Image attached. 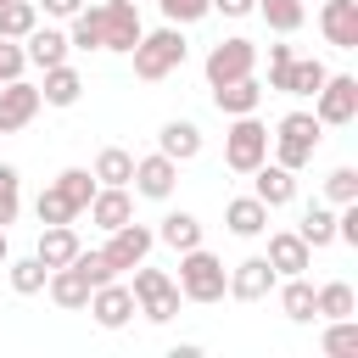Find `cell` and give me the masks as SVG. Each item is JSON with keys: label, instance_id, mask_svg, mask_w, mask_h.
<instances>
[{"label": "cell", "instance_id": "obj_1", "mask_svg": "<svg viewBox=\"0 0 358 358\" xmlns=\"http://www.w3.org/2000/svg\"><path fill=\"white\" fill-rule=\"evenodd\" d=\"M129 56H134V78H145V84H157V78H168L173 67H185V56H190V45H185V28H173V22H162V28H151V34H140V45H134Z\"/></svg>", "mask_w": 358, "mask_h": 358}, {"label": "cell", "instance_id": "obj_2", "mask_svg": "<svg viewBox=\"0 0 358 358\" xmlns=\"http://www.w3.org/2000/svg\"><path fill=\"white\" fill-rule=\"evenodd\" d=\"M268 145H274V162H280V168L302 173V168L313 162V151H319V117H313V112H285V117L274 123Z\"/></svg>", "mask_w": 358, "mask_h": 358}, {"label": "cell", "instance_id": "obj_3", "mask_svg": "<svg viewBox=\"0 0 358 358\" xmlns=\"http://www.w3.org/2000/svg\"><path fill=\"white\" fill-rule=\"evenodd\" d=\"M224 280H229V268L207 252V246H190V252H179V296L185 302H218L224 296Z\"/></svg>", "mask_w": 358, "mask_h": 358}, {"label": "cell", "instance_id": "obj_4", "mask_svg": "<svg viewBox=\"0 0 358 358\" xmlns=\"http://www.w3.org/2000/svg\"><path fill=\"white\" fill-rule=\"evenodd\" d=\"M134 308L151 319V324H168L173 313H179V285H173V274H162V268H145V263H134Z\"/></svg>", "mask_w": 358, "mask_h": 358}, {"label": "cell", "instance_id": "obj_5", "mask_svg": "<svg viewBox=\"0 0 358 358\" xmlns=\"http://www.w3.org/2000/svg\"><path fill=\"white\" fill-rule=\"evenodd\" d=\"M313 117H319V129H347L358 117V78L352 73H330L313 90Z\"/></svg>", "mask_w": 358, "mask_h": 358}, {"label": "cell", "instance_id": "obj_6", "mask_svg": "<svg viewBox=\"0 0 358 358\" xmlns=\"http://www.w3.org/2000/svg\"><path fill=\"white\" fill-rule=\"evenodd\" d=\"M263 157H268V129L257 123V112L229 117V134H224V162H229L235 173H252Z\"/></svg>", "mask_w": 358, "mask_h": 358}, {"label": "cell", "instance_id": "obj_7", "mask_svg": "<svg viewBox=\"0 0 358 358\" xmlns=\"http://www.w3.org/2000/svg\"><path fill=\"white\" fill-rule=\"evenodd\" d=\"M257 67V45L252 39H218L213 50H207V62H201V73H207V84H229V78H246Z\"/></svg>", "mask_w": 358, "mask_h": 358}, {"label": "cell", "instance_id": "obj_8", "mask_svg": "<svg viewBox=\"0 0 358 358\" xmlns=\"http://www.w3.org/2000/svg\"><path fill=\"white\" fill-rule=\"evenodd\" d=\"M140 6L134 0H101V39H106V50L112 56H129L134 45H140Z\"/></svg>", "mask_w": 358, "mask_h": 358}, {"label": "cell", "instance_id": "obj_9", "mask_svg": "<svg viewBox=\"0 0 358 358\" xmlns=\"http://www.w3.org/2000/svg\"><path fill=\"white\" fill-rule=\"evenodd\" d=\"M151 246H157V229H145V224H134V218H129V224L106 229V246H101V252H106V263L123 274V268L145 263V257H151Z\"/></svg>", "mask_w": 358, "mask_h": 358}, {"label": "cell", "instance_id": "obj_10", "mask_svg": "<svg viewBox=\"0 0 358 358\" xmlns=\"http://www.w3.org/2000/svg\"><path fill=\"white\" fill-rule=\"evenodd\" d=\"M134 196H145V201H168L173 196V185H179V162L173 157H162V151H151V157H134Z\"/></svg>", "mask_w": 358, "mask_h": 358}, {"label": "cell", "instance_id": "obj_11", "mask_svg": "<svg viewBox=\"0 0 358 358\" xmlns=\"http://www.w3.org/2000/svg\"><path fill=\"white\" fill-rule=\"evenodd\" d=\"M84 308H90V319H95L101 330H123V324H129V319L140 313V308H134V291H129V285H117V280L95 285Z\"/></svg>", "mask_w": 358, "mask_h": 358}, {"label": "cell", "instance_id": "obj_12", "mask_svg": "<svg viewBox=\"0 0 358 358\" xmlns=\"http://www.w3.org/2000/svg\"><path fill=\"white\" fill-rule=\"evenodd\" d=\"M39 84H28V78H11V84H0V134H17V129H28L34 117H39Z\"/></svg>", "mask_w": 358, "mask_h": 358}, {"label": "cell", "instance_id": "obj_13", "mask_svg": "<svg viewBox=\"0 0 358 358\" xmlns=\"http://www.w3.org/2000/svg\"><path fill=\"white\" fill-rule=\"evenodd\" d=\"M274 268H268V257H241L235 268H229V280H224V291L235 296V302H263L268 291H274Z\"/></svg>", "mask_w": 358, "mask_h": 358}, {"label": "cell", "instance_id": "obj_14", "mask_svg": "<svg viewBox=\"0 0 358 358\" xmlns=\"http://www.w3.org/2000/svg\"><path fill=\"white\" fill-rule=\"evenodd\" d=\"M252 196H257V201H263V207L274 213V207H285V201H296V173L263 157V162L252 168Z\"/></svg>", "mask_w": 358, "mask_h": 358}, {"label": "cell", "instance_id": "obj_15", "mask_svg": "<svg viewBox=\"0 0 358 358\" xmlns=\"http://www.w3.org/2000/svg\"><path fill=\"white\" fill-rule=\"evenodd\" d=\"M84 213H90L95 229H117V224L134 218V196H129V185H95V196H90Z\"/></svg>", "mask_w": 358, "mask_h": 358}, {"label": "cell", "instance_id": "obj_16", "mask_svg": "<svg viewBox=\"0 0 358 358\" xmlns=\"http://www.w3.org/2000/svg\"><path fill=\"white\" fill-rule=\"evenodd\" d=\"M263 257H268V268H274V274H302V268H313V246H308L296 229H274Z\"/></svg>", "mask_w": 358, "mask_h": 358}, {"label": "cell", "instance_id": "obj_17", "mask_svg": "<svg viewBox=\"0 0 358 358\" xmlns=\"http://www.w3.org/2000/svg\"><path fill=\"white\" fill-rule=\"evenodd\" d=\"M319 28H324V39L336 50H358V0H324Z\"/></svg>", "mask_w": 358, "mask_h": 358}, {"label": "cell", "instance_id": "obj_18", "mask_svg": "<svg viewBox=\"0 0 358 358\" xmlns=\"http://www.w3.org/2000/svg\"><path fill=\"white\" fill-rule=\"evenodd\" d=\"M213 106H218L224 117H246V112H257V106H263V84H257V73L229 78V84H213Z\"/></svg>", "mask_w": 358, "mask_h": 358}, {"label": "cell", "instance_id": "obj_19", "mask_svg": "<svg viewBox=\"0 0 358 358\" xmlns=\"http://www.w3.org/2000/svg\"><path fill=\"white\" fill-rule=\"evenodd\" d=\"M45 291H50V302L56 308H67V313H78L84 302H90V280H84V268L78 263H62V268H50V280H45Z\"/></svg>", "mask_w": 358, "mask_h": 358}, {"label": "cell", "instance_id": "obj_20", "mask_svg": "<svg viewBox=\"0 0 358 358\" xmlns=\"http://www.w3.org/2000/svg\"><path fill=\"white\" fill-rule=\"evenodd\" d=\"M157 151L173 157V162H196V157H201V129H196L190 117L162 123V129H157Z\"/></svg>", "mask_w": 358, "mask_h": 358}, {"label": "cell", "instance_id": "obj_21", "mask_svg": "<svg viewBox=\"0 0 358 358\" xmlns=\"http://www.w3.org/2000/svg\"><path fill=\"white\" fill-rule=\"evenodd\" d=\"M34 257H39L45 268L73 263V257H78V229H73V224H39V246H34Z\"/></svg>", "mask_w": 358, "mask_h": 358}, {"label": "cell", "instance_id": "obj_22", "mask_svg": "<svg viewBox=\"0 0 358 358\" xmlns=\"http://www.w3.org/2000/svg\"><path fill=\"white\" fill-rule=\"evenodd\" d=\"M67 50H73V45H67L62 28H39V22H34V28L22 34V56H28L34 67H56V62H67Z\"/></svg>", "mask_w": 358, "mask_h": 358}, {"label": "cell", "instance_id": "obj_23", "mask_svg": "<svg viewBox=\"0 0 358 358\" xmlns=\"http://www.w3.org/2000/svg\"><path fill=\"white\" fill-rule=\"evenodd\" d=\"M78 95H84L78 67H67V62L45 67V84H39V101H45V106H78Z\"/></svg>", "mask_w": 358, "mask_h": 358}, {"label": "cell", "instance_id": "obj_24", "mask_svg": "<svg viewBox=\"0 0 358 358\" xmlns=\"http://www.w3.org/2000/svg\"><path fill=\"white\" fill-rule=\"evenodd\" d=\"M224 224H229V235H241V241H257V235L268 229V207H263L257 196H235V201L224 207Z\"/></svg>", "mask_w": 358, "mask_h": 358}, {"label": "cell", "instance_id": "obj_25", "mask_svg": "<svg viewBox=\"0 0 358 358\" xmlns=\"http://www.w3.org/2000/svg\"><path fill=\"white\" fill-rule=\"evenodd\" d=\"M296 235H302L313 252L336 246V207H330V201H308V207H302V224H296Z\"/></svg>", "mask_w": 358, "mask_h": 358}, {"label": "cell", "instance_id": "obj_26", "mask_svg": "<svg viewBox=\"0 0 358 358\" xmlns=\"http://www.w3.org/2000/svg\"><path fill=\"white\" fill-rule=\"evenodd\" d=\"M0 268H6V280H11V291H17V296H34V291H45V280H50V268H45L34 252H28V257H6Z\"/></svg>", "mask_w": 358, "mask_h": 358}, {"label": "cell", "instance_id": "obj_27", "mask_svg": "<svg viewBox=\"0 0 358 358\" xmlns=\"http://www.w3.org/2000/svg\"><path fill=\"white\" fill-rule=\"evenodd\" d=\"M280 313H285L291 324H313V285H308L302 274H285V285H280Z\"/></svg>", "mask_w": 358, "mask_h": 358}, {"label": "cell", "instance_id": "obj_28", "mask_svg": "<svg viewBox=\"0 0 358 358\" xmlns=\"http://www.w3.org/2000/svg\"><path fill=\"white\" fill-rule=\"evenodd\" d=\"M67 45L73 50H106V39H101V6H84V11L67 17Z\"/></svg>", "mask_w": 358, "mask_h": 358}, {"label": "cell", "instance_id": "obj_29", "mask_svg": "<svg viewBox=\"0 0 358 358\" xmlns=\"http://www.w3.org/2000/svg\"><path fill=\"white\" fill-rule=\"evenodd\" d=\"M324 78H330L324 62H313V56H291V67H285V90H280V95H313Z\"/></svg>", "mask_w": 358, "mask_h": 358}, {"label": "cell", "instance_id": "obj_30", "mask_svg": "<svg viewBox=\"0 0 358 358\" xmlns=\"http://www.w3.org/2000/svg\"><path fill=\"white\" fill-rule=\"evenodd\" d=\"M157 241L173 246V252H190V246H201V218L196 213H168L162 229H157Z\"/></svg>", "mask_w": 358, "mask_h": 358}, {"label": "cell", "instance_id": "obj_31", "mask_svg": "<svg viewBox=\"0 0 358 358\" xmlns=\"http://www.w3.org/2000/svg\"><path fill=\"white\" fill-rule=\"evenodd\" d=\"M352 308H358V296H352L347 280H330V285L313 291V319H347Z\"/></svg>", "mask_w": 358, "mask_h": 358}, {"label": "cell", "instance_id": "obj_32", "mask_svg": "<svg viewBox=\"0 0 358 358\" xmlns=\"http://www.w3.org/2000/svg\"><path fill=\"white\" fill-rule=\"evenodd\" d=\"M90 173H95V185H129V179H134V157H129L123 145H106Z\"/></svg>", "mask_w": 358, "mask_h": 358}, {"label": "cell", "instance_id": "obj_33", "mask_svg": "<svg viewBox=\"0 0 358 358\" xmlns=\"http://www.w3.org/2000/svg\"><path fill=\"white\" fill-rule=\"evenodd\" d=\"M50 185L67 196V207H73V213H84V207H90V196H95V173H90V168H62Z\"/></svg>", "mask_w": 358, "mask_h": 358}, {"label": "cell", "instance_id": "obj_34", "mask_svg": "<svg viewBox=\"0 0 358 358\" xmlns=\"http://www.w3.org/2000/svg\"><path fill=\"white\" fill-rule=\"evenodd\" d=\"M330 358H352L358 352V319L347 313V319H324V341H319Z\"/></svg>", "mask_w": 358, "mask_h": 358}, {"label": "cell", "instance_id": "obj_35", "mask_svg": "<svg viewBox=\"0 0 358 358\" xmlns=\"http://www.w3.org/2000/svg\"><path fill=\"white\" fill-rule=\"evenodd\" d=\"M34 22H39L34 0H0V39H22Z\"/></svg>", "mask_w": 358, "mask_h": 358}, {"label": "cell", "instance_id": "obj_36", "mask_svg": "<svg viewBox=\"0 0 358 358\" xmlns=\"http://www.w3.org/2000/svg\"><path fill=\"white\" fill-rule=\"evenodd\" d=\"M257 11H263V22H268L274 34H296V28H302V17H308V6H302V0H257Z\"/></svg>", "mask_w": 358, "mask_h": 358}, {"label": "cell", "instance_id": "obj_37", "mask_svg": "<svg viewBox=\"0 0 358 358\" xmlns=\"http://www.w3.org/2000/svg\"><path fill=\"white\" fill-rule=\"evenodd\" d=\"M17 213H22V173L11 162H0V229L17 224Z\"/></svg>", "mask_w": 358, "mask_h": 358}, {"label": "cell", "instance_id": "obj_38", "mask_svg": "<svg viewBox=\"0 0 358 358\" xmlns=\"http://www.w3.org/2000/svg\"><path fill=\"white\" fill-rule=\"evenodd\" d=\"M324 201H330V207L358 201V168H330V173H324Z\"/></svg>", "mask_w": 358, "mask_h": 358}, {"label": "cell", "instance_id": "obj_39", "mask_svg": "<svg viewBox=\"0 0 358 358\" xmlns=\"http://www.w3.org/2000/svg\"><path fill=\"white\" fill-rule=\"evenodd\" d=\"M34 218H39V224H73L78 213L67 207V196H62L56 185H45V190H39V201H34Z\"/></svg>", "mask_w": 358, "mask_h": 358}, {"label": "cell", "instance_id": "obj_40", "mask_svg": "<svg viewBox=\"0 0 358 358\" xmlns=\"http://www.w3.org/2000/svg\"><path fill=\"white\" fill-rule=\"evenodd\" d=\"M162 6V17L173 22V28H190V22H201L207 11H213V0H157Z\"/></svg>", "mask_w": 358, "mask_h": 358}, {"label": "cell", "instance_id": "obj_41", "mask_svg": "<svg viewBox=\"0 0 358 358\" xmlns=\"http://www.w3.org/2000/svg\"><path fill=\"white\" fill-rule=\"evenodd\" d=\"M73 263L84 268V280H90V285H106V280H117V268L106 263V252H84V246H78V257H73Z\"/></svg>", "mask_w": 358, "mask_h": 358}, {"label": "cell", "instance_id": "obj_42", "mask_svg": "<svg viewBox=\"0 0 358 358\" xmlns=\"http://www.w3.org/2000/svg\"><path fill=\"white\" fill-rule=\"evenodd\" d=\"M22 67H28V56H22V45H17V39H0V84H11V78H22Z\"/></svg>", "mask_w": 358, "mask_h": 358}, {"label": "cell", "instance_id": "obj_43", "mask_svg": "<svg viewBox=\"0 0 358 358\" xmlns=\"http://www.w3.org/2000/svg\"><path fill=\"white\" fill-rule=\"evenodd\" d=\"M291 45H268V90H285V67H291Z\"/></svg>", "mask_w": 358, "mask_h": 358}, {"label": "cell", "instance_id": "obj_44", "mask_svg": "<svg viewBox=\"0 0 358 358\" xmlns=\"http://www.w3.org/2000/svg\"><path fill=\"white\" fill-rule=\"evenodd\" d=\"M34 6H45V17H62V22H67V17H73V11H84L90 0H34Z\"/></svg>", "mask_w": 358, "mask_h": 358}, {"label": "cell", "instance_id": "obj_45", "mask_svg": "<svg viewBox=\"0 0 358 358\" xmlns=\"http://www.w3.org/2000/svg\"><path fill=\"white\" fill-rule=\"evenodd\" d=\"M213 11H224V17H246V11H257V0H213Z\"/></svg>", "mask_w": 358, "mask_h": 358}, {"label": "cell", "instance_id": "obj_46", "mask_svg": "<svg viewBox=\"0 0 358 358\" xmlns=\"http://www.w3.org/2000/svg\"><path fill=\"white\" fill-rule=\"evenodd\" d=\"M6 257H11V241H6V229H0V263H6Z\"/></svg>", "mask_w": 358, "mask_h": 358}, {"label": "cell", "instance_id": "obj_47", "mask_svg": "<svg viewBox=\"0 0 358 358\" xmlns=\"http://www.w3.org/2000/svg\"><path fill=\"white\" fill-rule=\"evenodd\" d=\"M134 6H140V0H134Z\"/></svg>", "mask_w": 358, "mask_h": 358}]
</instances>
